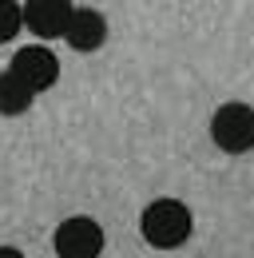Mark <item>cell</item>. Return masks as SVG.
I'll return each mask as SVG.
<instances>
[{"mask_svg":"<svg viewBox=\"0 0 254 258\" xmlns=\"http://www.w3.org/2000/svg\"><path fill=\"white\" fill-rule=\"evenodd\" d=\"M52 246L60 258H99L103 254V226L88 215L64 219L52 234Z\"/></svg>","mask_w":254,"mask_h":258,"instance_id":"3957f363","label":"cell"},{"mask_svg":"<svg viewBox=\"0 0 254 258\" xmlns=\"http://www.w3.org/2000/svg\"><path fill=\"white\" fill-rule=\"evenodd\" d=\"M72 0H24V28H32V36H44V40H56L68 28V16H72Z\"/></svg>","mask_w":254,"mask_h":258,"instance_id":"5b68a950","label":"cell"},{"mask_svg":"<svg viewBox=\"0 0 254 258\" xmlns=\"http://www.w3.org/2000/svg\"><path fill=\"white\" fill-rule=\"evenodd\" d=\"M32 99H36V92H32L20 76L0 72V115H24L32 107Z\"/></svg>","mask_w":254,"mask_h":258,"instance_id":"52a82bcc","label":"cell"},{"mask_svg":"<svg viewBox=\"0 0 254 258\" xmlns=\"http://www.w3.org/2000/svg\"><path fill=\"white\" fill-rule=\"evenodd\" d=\"M190 207L187 203H179V199H155L147 211H143V219H139V230H143V238L155 246V250H175V246H183L190 238Z\"/></svg>","mask_w":254,"mask_h":258,"instance_id":"6da1fadb","label":"cell"},{"mask_svg":"<svg viewBox=\"0 0 254 258\" xmlns=\"http://www.w3.org/2000/svg\"><path fill=\"white\" fill-rule=\"evenodd\" d=\"M64 40H68L76 52H95V48L107 40V20H103L95 8H72L68 28H64Z\"/></svg>","mask_w":254,"mask_h":258,"instance_id":"8992f818","label":"cell"},{"mask_svg":"<svg viewBox=\"0 0 254 258\" xmlns=\"http://www.w3.org/2000/svg\"><path fill=\"white\" fill-rule=\"evenodd\" d=\"M211 139L226 155H242L254 147V107L246 103H222L211 115Z\"/></svg>","mask_w":254,"mask_h":258,"instance_id":"7a4b0ae2","label":"cell"},{"mask_svg":"<svg viewBox=\"0 0 254 258\" xmlns=\"http://www.w3.org/2000/svg\"><path fill=\"white\" fill-rule=\"evenodd\" d=\"M20 28H24V12H20V4H16V0H0V44L16 40Z\"/></svg>","mask_w":254,"mask_h":258,"instance_id":"ba28073f","label":"cell"},{"mask_svg":"<svg viewBox=\"0 0 254 258\" xmlns=\"http://www.w3.org/2000/svg\"><path fill=\"white\" fill-rule=\"evenodd\" d=\"M8 72L20 76L32 92L40 96V92H48V88L60 80V60H56L52 48H44V44H28V48H20V52L12 56Z\"/></svg>","mask_w":254,"mask_h":258,"instance_id":"277c9868","label":"cell"},{"mask_svg":"<svg viewBox=\"0 0 254 258\" xmlns=\"http://www.w3.org/2000/svg\"><path fill=\"white\" fill-rule=\"evenodd\" d=\"M0 258H24V254H20L16 246H0Z\"/></svg>","mask_w":254,"mask_h":258,"instance_id":"9c48e42d","label":"cell"}]
</instances>
